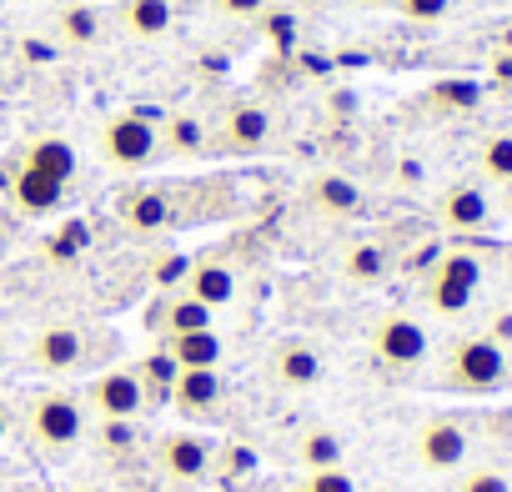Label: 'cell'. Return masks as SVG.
<instances>
[{
	"instance_id": "obj_1",
	"label": "cell",
	"mask_w": 512,
	"mask_h": 492,
	"mask_svg": "<svg viewBox=\"0 0 512 492\" xmlns=\"http://www.w3.org/2000/svg\"><path fill=\"white\" fill-rule=\"evenodd\" d=\"M21 427L31 437V447L41 452H71L86 442L91 432V412L81 402V392H66V387H41L26 397L21 407Z\"/></svg>"
},
{
	"instance_id": "obj_2",
	"label": "cell",
	"mask_w": 512,
	"mask_h": 492,
	"mask_svg": "<svg viewBox=\"0 0 512 492\" xmlns=\"http://www.w3.org/2000/svg\"><path fill=\"white\" fill-rule=\"evenodd\" d=\"M512 362L507 347H497L487 332H467L442 352V387L447 392H467V397H487L497 387H507Z\"/></svg>"
},
{
	"instance_id": "obj_3",
	"label": "cell",
	"mask_w": 512,
	"mask_h": 492,
	"mask_svg": "<svg viewBox=\"0 0 512 492\" xmlns=\"http://www.w3.org/2000/svg\"><path fill=\"white\" fill-rule=\"evenodd\" d=\"M96 151L111 171H146L151 161H161V121H151L146 111H111L96 126Z\"/></svg>"
},
{
	"instance_id": "obj_4",
	"label": "cell",
	"mask_w": 512,
	"mask_h": 492,
	"mask_svg": "<svg viewBox=\"0 0 512 492\" xmlns=\"http://www.w3.org/2000/svg\"><path fill=\"white\" fill-rule=\"evenodd\" d=\"M101 337L91 327H76V322H51V327H36L26 337V367L41 372V377H71V372H86L101 352Z\"/></svg>"
},
{
	"instance_id": "obj_5",
	"label": "cell",
	"mask_w": 512,
	"mask_h": 492,
	"mask_svg": "<svg viewBox=\"0 0 512 492\" xmlns=\"http://www.w3.org/2000/svg\"><path fill=\"white\" fill-rule=\"evenodd\" d=\"M482 292V262L472 252H462V246H452V252H442L427 277H422V302L432 317H462Z\"/></svg>"
},
{
	"instance_id": "obj_6",
	"label": "cell",
	"mask_w": 512,
	"mask_h": 492,
	"mask_svg": "<svg viewBox=\"0 0 512 492\" xmlns=\"http://www.w3.org/2000/svg\"><path fill=\"white\" fill-rule=\"evenodd\" d=\"M272 136H277L272 111L251 96H231L211 116V151H221V156H256L272 146Z\"/></svg>"
},
{
	"instance_id": "obj_7",
	"label": "cell",
	"mask_w": 512,
	"mask_h": 492,
	"mask_svg": "<svg viewBox=\"0 0 512 492\" xmlns=\"http://www.w3.org/2000/svg\"><path fill=\"white\" fill-rule=\"evenodd\" d=\"M367 347L387 372H417L432 357V332L412 312H382L367 332Z\"/></svg>"
},
{
	"instance_id": "obj_8",
	"label": "cell",
	"mask_w": 512,
	"mask_h": 492,
	"mask_svg": "<svg viewBox=\"0 0 512 492\" xmlns=\"http://www.w3.org/2000/svg\"><path fill=\"white\" fill-rule=\"evenodd\" d=\"M81 402H86V412L101 417V422H136V417L151 407L146 382H141L136 367H101V372L81 387Z\"/></svg>"
},
{
	"instance_id": "obj_9",
	"label": "cell",
	"mask_w": 512,
	"mask_h": 492,
	"mask_svg": "<svg viewBox=\"0 0 512 492\" xmlns=\"http://www.w3.org/2000/svg\"><path fill=\"white\" fill-rule=\"evenodd\" d=\"M151 462L161 467L166 482H206L216 472V442L201 437V432H161L156 447H151Z\"/></svg>"
},
{
	"instance_id": "obj_10",
	"label": "cell",
	"mask_w": 512,
	"mask_h": 492,
	"mask_svg": "<svg viewBox=\"0 0 512 492\" xmlns=\"http://www.w3.org/2000/svg\"><path fill=\"white\" fill-rule=\"evenodd\" d=\"M327 377V357L307 337H277L267 347V382L282 392H312Z\"/></svg>"
},
{
	"instance_id": "obj_11",
	"label": "cell",
	"mask_w": 512,
	"mask_h": 492,
	"mask_svg": "<svg viewBox=\"0 0 512 492\" xmlns=\"http://www.w3.org/2000/svg\"><path fill=\"white\" fill-rule=\"evenodd\" d=\"M412 457L427 467V472H457L467 457H472V432L467 422L457 417H427L412 437Z\"/></svg>"
},
{
	"instance_id": "obj_12",
	"label": "cell",
	"mask_w": 512,
	"mask_h": 492,
	"mask_svg": "<svg viewBox=\"0 0 512 492\" xmlns=\"http://www.w3.org/2000/svg\"><path fill=\"white\" fill-rule=\"evenodd\" d=\"M106 21H111L116 36H126L136 46H156L176 26V0H116L106 11Z\"/></svg>"
},
{
	"instance_id": "obj_13",
	"label": "cell",
	"mask_w": 512,
	"mask_h": 492,
	"mask_svg": "<svg viewBox=\"0 0 512 492\" xmlns=\"http://www.w3.org/2000/svg\"><path fill=\"white\" fill-rule=\"evenodd\" d=\"M176 292H186V297H196L201 307L221 312V307H231V302L241 297V272H236L231 262H221V257H196V262H186Z\"/></svg>"
},
{
	"instance_id": "obj_14",
	"label": "cell",
	"mask_w": 512,
	"mask_h": 492,
	"mask_svg": "<svg viewBox=\"0 0 512 492\" xmlns=\"http://www.w3.org/2000/svg\"><path fill=\"white\" fill-rule=\"evenodd\" d=\"M166 402L181 412V417H211L221 402H226V382H221V367H186L176 372Z\"/></svg>"
},
{
	"instance_id": "obj_15",
	"label": "cell",
	"mask_w": 512,
	"mask_h": 492,
	"mask_svg": "<svg viewBox=\"0 0 512 492\" xmlns=\"http://www.w3.org/2000/svg\"><path fill=\"white\" fill-rule=\"evenodd\" d=\"M437 221L447 231H482L492 221V196L477 186V181H452L442 196H437Z\"/></svg>"
},
{
	"instance_id": "obj_16",
	"label": "cell",
	"mask_w": 512,
	"mask_h": 492,
	"mask_svg": "<svg viewBox=\"0 0 512 492\" xmlns=\"http://www.w3.org/2000/svg\"><path fill=\"white\" fill-rule=\"evenodd\" d=\"M66 181H56V176H41V171H31V166H21L16 161V171H11V206L21 211V216H51V211H61L66 206Z\"/></svg>"
},
{
	"instance_id": "obj_17",
	"label": "cell",
	"mask_w": 512,
	"mask_h": 492,
	"mask_svg": "<svg viewBox=\"0 0 512 492\" xmlns=\"http://www.w3.org/2000/svg\"><path fill=\"white\" fill-rule=\"evenodd\" d=\"M51 31H56V41H61L66 51H91V46H101V41H106L111 21H106V11H101V6L71 0V6H61V11H56Z\"/></svg>"
},
{
	"instance_id": "obj_18",
	"label": "cell",
	"mask_w": 512,
	"mask_h": 492,
	"mask_svg": "<svg viewBox=\"0 0 512 492\" xmlns=\"http://www.w3.org/2000/svg\"><path fill=\"white\" fill-rule=\"evenodd\" d=\"M307 201H312L322 216H332V221L362 216V206H367L362 186H357L352 176H342V171H317V176L307 181Z\"/></svg>"
},
{
	"instance_id": "obj_19",
	"label": "cell",
	"mask_w": 512,
	"mask_h": 492,
	"mask_svg": "<svg viewBox=\"0 0 512 492\" xmlns=\"http://www.w3.org/2000/svg\"><path fill=\"white\" fill-rule=\"evenodd\" d=\"M211 151V121L201 111H176L161 121V156L166 161H191Z\"/></svg>"
},
{
	"instance_id": "obj_20",
	"label": "cell",
	"mask_w": 512,
	"mask_h": 492,
	"mask_svg": "<svg viewBox=\"0 0 512 492\" xmlns=\"http://www.w3.org/2000/svg\"><path fill=\"white\" fill-rule=\"evenodd\" d=\"M121 221L131 226V231H166L171 221H176V206H171V191L166 186H131L126 196H121Z\"/></svg>"
},
{
	"instance_id": "obj_21",
	"label": "cell",
	"mask_w": 512,
	"mask_h": 492,
	"mask_svg": "<svg viewBox=\"0 0 512 492\" xmlns=\"http://www.w3.org/2000/svg\"><path fill=\"white\" fill-rule=\"evenodd\" d=\"M161 337H181V332H201V327H216V312L211 307H201L196 297H186V292H171V297H161L156 307H151V317H146Z\"/></svg>"
},
{
	"instance_id": "obj_22",
	"label": "cell",
	"mask_w": 512,
	"mask_h": 492,
	"mask_svg": "<svg viewBox=\"0 0 512 492\" xmlns=\"http://www.w3.org/2000/svg\"><path fill=\"white\" fill-rule=\"evenodd\" d=\"M21 166H31V171H41V176H56V181H76V166H81V156H76V146L66 141V136H36V141H26V151H21Z\"/></svg>"
},
{
	"instance_id": "obj_23",
	"label": "cell",
	"mask_w": 512,
	"mask_h": 492,
	"mask_svg": "<svg viewBox=\"0 0 512 492\" xmlns=\"http://www.w3.org/2000/svg\"><path fill=\"white\" fill-rule=\"evenodd\" d=\"M337 272H342V282H352V287H377V282H387V272H392V252L382 241H352L347 252H342V262H337Z\"/></svg>"
},
{
	"instance_id": "obj_24",
	"label": "cell",
	"mask_w": 512,
	"mask_h": 492,
	"mask_svg": "<svg viewBox=\"0 0 512 492\" xmlns=\"http://www.w3.org/2000/svg\"><path fill=\"white\" fill-rule=\"evenodd\" d=\"M297 462H302V472L342 467V462H347V442H342V432L327 427V422H312V427L297 437Z\"/></svg>"
},
{
	"instance_id": "obj_25",
	"label": "cell",
	"mask_w": 512,
	"mask_h": 492,
	"mask_svg": "<svg viewBox=\"0 0 512 492\" xmlns=\"http://www.w3.org/2000/svg\"><path fill=\"white\" fill-rule=\"evenodd\" d=\"M161 347L176 357V367H181V372H186V367H221V357H226V342H221V332H216V327L166 337Z\"/></svg>"
},
{
	"instance_id": "obj_26",
	"label": "cell",
	"mask_w": 512,
	"mask_h": 492,
	"mask_svg": "<svg viewBox=\"0 0 512 492\" xmlns=\"http://www.w3.org/2000/svg\"><path fill=\"white\" fill-rule=\"evenodd\" d=\"M477 171L497 186H512V131H492L477 146Z\"/></svg>"
},
{
	"instance_id": "obj_27",
	"label": "cell",
	"mask_w": 512,
	"mask_h": 492,
	"mask_svg": "<svg viewBox=\"0 0 512 492\" xmlns=\"http://www.w3.org/2000/svg\"><path fill=\"white\" fill-rule=\"evenodd\" d=\"M136 372H141V382H146V397H151V402H166V392H171V382H176L181 367H176V357H171L166 347H156L151 357L136 362Z\"/></svg>"
},
{
	"instance_id": "obj_28",
	"label": "cell",
	"mask_w": 512,
	"mask_h": 492,
	"mask_svg": "<svg viewBox=\"0 0 512 492\" xmlns=\"http://www.w3.org/2000/svg\"><path fill=\"white\" fill-rule=\"evenodd\" d=\"M392 11L412 26H437L452 16V0H392Z\"/></svg>"
},
{
	"instance_id": "obj_29",
	"label": "cell",
	"mask_w": 512,
	"mask_h": 492,
	"mask_svg": "<svg viewBox=\"0 0 512 492\" xmlns=\"http://www.w3.org/2000/svg\"><path fill=\"white\" fill-rule=\"evenodd\" d=\"M302 487H307V492H362V487H357V477H352L347 467H322V472H307V477H302Z\"/></svg>"
},
{
	"instance_id": "obj_30",
	"label": "cell",
	"mask_w": 512,
	"mask_h": 492,
	"mask_svg": "<svg viewBox=\"0 0 512 492\" xmlns=\"http://www.w3.org/2000/svg\"><path fill=\"white\" fill-rule=\"evenodd\" d=\"M457 492H512V477L497 472V467H472V472L457 482Z\"/></svg>"
},
{
	"instance_id": "obj_31",
	"label": "cell",
	"mask_w": 512,
	"mask_h": 492,
	"mask_svg": "<svg viewBox=\"0 0 512 492\" xmlns=\"http://www.w3.org/2000/svg\"><path fill=\"white\" fill-rule=\"evenodd\" d=\"M211 11L226 16V21H256L272 11V0H211Z\"/></svg>"
},
{
	"instance_id": "obj_32",
	"label": "cell",
	"mask_w": 512,
	"mask_h": 492,
	"mask_svg": "<svg viewBox=\"0 0 512 492\" xmlns=\"http://www.w3.org/2000/svg\"><path fill=\"white\" fill-rule=\"evenodd\" d=\"M437 106L467 111V106H477V86H437Z\"/></svg>"
},
{
	"instance_id": "obj_33",
	"label": "cell",
	"mask_w": 512,
	"mask_h": 492,
	"mask_svg": "<svg viewBox=\"0 0 512 492\" xmlns=\"http://www.w3.org/2000/svg\"><path fill=\"white\" fill-rule=\"evenodd\" d=\"M487 337H492L497 347H512V312H497L492 327H487Z\"/></svg>"
},
{
	"instance_id": "obj_34",
	"label": "cell",
	"mask_w": 512,
	"mask_h": 492,
	"mask_svg": "<svg viewBox=\"0 0 512 492\" xmlns=\"http://www.w3.org/2000/svg\"><path fill=\"white\" fill-rule=\"evenodd\" d=\"M492 76H497L502 86H512V51H497V56H492Z\"/></svg>"
},
{
	"instance_id": "obj_35",
	"label": "cell",
	"mask_w": 512,
	"mask_h": 492,
	"mask_svg": "<svg viewBox=\"0 0 512 492\" xmlns=\"http://www.w3.org/2000/svg\"><path fill=\"white\" fill-rule=\"evenodd\" d=\"M11 427H16V412H11V402H0V442L11 437Z\"/></svg>"
},
{
	"instance_id": "obj_36",
	"label": "cell",
	"mask_w": 512,
	"mask_h": 492,
	"mask_svg": "<svg viewBox=\"0 0 512 492\" xmlns=\"http://www.w3.org/2000/svg\"><path fill=\"white\" fill-rule=\"evenodd\" d=\"M352 6H362V11H382V6H392V0H352Z\"/></svg>"
},
{
	"instance_id": "obj_37",
	"label": "cell",
	"mask_w": 512,
	"mask_h": 492,
	"mask_svg": "<svg viewBox=\"0 0 512 492\" xmlns=\"http://www.w3.org/2000/svg\"><path fill=\"white\" fill-rule=\"evenodd\" d=\"M6 347H11V342H6V327H0V362H6Z\"/></svg>"
},
{
	"instance_id": "obj_38",
	"label": "cell",
	"mask_w": 512,
	"mask_h": 492,
	"mask_svg": "<svg viewBox=\"0 0 512 492\" xmlns=\"http://www.w3.org/2000/svg\"><path fill=\"white\" fill-rule=\"evenodd\" d=\"M71 492H101V487H71Z\"/></svg>"
},
{
	"instance_id": "obj_39",
	"label": "cell",
	"mask_w": 512,
	"mask_h": 492,
	"mask_svg": "<svg viewBox=\"0 0 512 492\" xmlns=\"http://www.w3.org/2000/svg\"><path fill=\"white\" fill-rule=\"evenodd\" d=\"M287 492H307V487H302V482H297V487H287Z\"/></svg>"
},
{
	"instance_id": "obj_40",
	"label": "cell",
	"mask_w": 512,
	"mask_h": 492,
	"mask_svg": "<svg viewBox=\"0 0 512 492\" xmlns=\"http://www.w3.org/2000/svg\"><path fill=\"white\" fill-rule=\"evenodd\" d=\"M372 492H387V487H372Z\"/></svg>"
}]
</instances>
